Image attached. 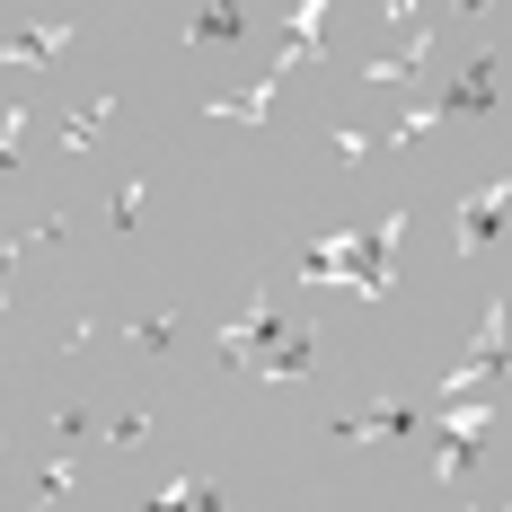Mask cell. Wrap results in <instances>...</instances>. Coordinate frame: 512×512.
<instances>
[{
  "instance_id": "obj_17",
  "label": "cell",
  "mask_w": 512,
  "mask_h": 512,
  "mask_svg": "<svg viewBox=\"0 0 512 512\" xmlns=\"http://www.w3.org/2000/svg\"><path fill=\"white\" fill-rule=\"evenodd\" d=\"M53 442H62V451H80V442H89V415L62 407V415H53Z\"/></svg>"
},
{
  "instance_id": "obj_10",
  "label": "cell",
  "mask_w": 512,
  "mask_h": 512,
  "mask_svg": "<svg viewBox=\"0 0 512 512\" xmlns=\"http://www.w3.org/2000/svg\"><path fill=\"white\" fill-rule=\"evenodd\" d=\"M177 336H186V318H177V309H159V318H133V354H168Z\"/></svg>"
},
{
  "instance_id": "obj_18",
  "label": "cell",
  "mask_w": 512,
  "mask_h": 512,
  "mask_svg": "<svg viewBox=\"0 0 512 512\" xmlns=\"http://www.w3.org/2000/svg\"><path fill=\"white\" fill-rule=\"evenodd\" d=\"M380 151V142H371V133H336V159H345V168H362V159Z\"/></svg>"
},
{
  "instance_id": "obj_13",
  "label": "cell",
  "mask_w": 512,
  "mask_h": 512,
  "mask_svg": "<svg viewBox=\"0 0 512 512\" xmlns=\"http://www.w3.org/2000/svg\"><path fill=\"white\" fill-rule=\"evenodd\" d=\"M142 204H151V195H142V177H124V186H115V212H106V221H115V230H133V221H142Z\"/></svg>"
},
{
  "instance_id": "obj_7",
  "label": "cell",
  "mask_w": 512,
  "mask_h": 512,
  "mask_svg": "<svg viewBox=\"0 0 512 512\" xmlns=\"http://www.w3.org/2000/svg\"><path fill=\"white\" fill-rule=\"evenodd\" d=\"M495 89H504V71H495V53H477V62L460 71V89L442 98V115H486V106H495Z\"/></svg>"
},
{
  "instance_id": "obj_22",
  "label": "cell",
  "mask_w": 512,
  "mask_h": 512,
  "mask_svg": "<svg viewBox=\"0 0 512 512\" xmlns=\"http://www.w3.org/2000/svg\"><path fill=\"white\" fill-rule=\"evenodd\" d=\"M486 9H495V0H460V18H486Z\"/></svg>"
},
{
  "instance_id": "obj_1",
  "label": "cell",
  "mask_w": 512,
  "mask_h": 512,
  "mask_svg": "<svg viewBox=\"0 0 512 512\" xmlns=\"http://www.w3.org/2000/svg\"><path fill=\"white\" fill-rule=\"evenodd\" d=\"M407 433H424V407H415V398H398V389L336 424V442H407Z\"/></svg>"
},
{
  "instance_id": "obj_3",
  "label": "cell",
  "mask_w": 512,
  "mask_h": 512,
  "mask_svg": "<svg viewBox=\"0 0 512 512\" xmlns=\"http://www.w3.org/2000/svg\"><path fill=\"white\" fill-rule=\"evenodd\" d=\"M265 336H274V292L256 283V292H248V309H239V318L221 327V362H230V371H248V362H256V345H265Z\"/></svg>"
},
{
  "instance_id": "obj_2",
  "label": "cell",
  "mask_w": 512,
  "mask_h": 512,
  "mask_svg": "<svg viewBox=\"0 0 512 512\" xmlns=\"http://www.w3.org/2000/svg\"><path fill=\"white\" fill-rule=\"evenodd\" d=\"M248 371H265V380H309L318 371V327H274Z\"/></svg>"
},
{
  "instance_id": "obj_8",
  "label": "cell",
  "mask_w": 512,
  "mask_h": 512,
  "mask_svg": "<svg viewBox=\"0 0 512 512\" xmlns=\"http://www.w3.org/2000/svg\"><path fill=\"white\" fill-rule=\"evenodd\" d=\"M106 115H115V98H98V106H80V115H62V151H71V159H80V151H98Z\"/></svg>"
},
{
  "instance_id": "obj_4",
  "label": "cell",
  "mask_w": 512,
  "mask_h": 512,
  "mask_svg": "<svg viewBox=\"0 0 512 512\" xmlns=\"http://www.w3.org/2000/svg\"><path fill=\"white\" fill-rule=\"evenodd\" d=\"M71 36H80L71 18H36L27 36H9V45H0V71H27V62H53V53H71Z\"/></svg>"
},
{
  "instance_id": "obj_21",
  "label": "cell",
  "mask_w": 512,
  "mask_h": 512,
  "mask_svg": "<svg viewBox=\"0 0 512 512\" xmlns=\"http://www.w3.org/2000/svg\"><path fill=\"white\" fill-rule=\"evenodd\" d=\"M9 265H18V248H0V309H9Z\"/></svg>"
},
{
  "instance_id": "obj_15",
  "label": "cell",
  "mask_w": 512,
  "mask_h": 512,
  "mask_svg": "<svg viewBox=\"0 0 512 512\" xmlns=\"http://www.w3.org/2000/svg\"><path fill=\"white\" fill-rule=\"evenodd\" d=\"M159 504H177V512H204V504H221V495H212L204 477H177V486H168V495H159Z\"/></svg>"
},
{
  "instance_id": "obj_19",
  "label": "cell",
  "mask_w": 512,
  "mask_h": 512,
  "mask_svg": "<svg viewBox=\"0 0 512 512\" xmlns=\"http://www.w3.org/2000/svg\"><path fill=\"white\" fill-rule=\"evenodd\" d=\"M318 27H327V0H301L292 9V36H318Z\"/></svg>"
},
{
  "instance_id": "obj_16",
  "label": "cell",
  "mask_w": 512,
  "mask_h": 512,
  "mask_svg": "<svg viewBox=\"0 0 512 512\" xmlns=\"http://www.w3.org/2000/svg\"><path fill=\"white\" fill-rule=\"evenodd\" d=\"M106 442H115V451H142V442H151V415H115Z\"/></svg>"
},
{
  "instance_id": "obj_14",
  "label": "cell",
  "mask_w": 512,
  "mask_h": 512,
  "mask_svg": "<svg viewBox=\"0 0 512 512\" xmlns=\"http://www.w3.org/2000/svg\"><path fill=\"white\" fill-rule=\"evenodd\" d=\"M18 124H27V106L9 98V106H0V177H9V168H18Z\"/></svg>"
},
{
  "instance_id": "obj_6",
  "label": "cell",
  "mask_w": 512,
  "mask_h": 512,
  "mask_svg": "<svg viewBox=\"0 0 512 512\" xmlns=\"http://www.w3.org/2000/svg\"><path fill=\"white\" fill-rule=\"evenodd\" d=\"M248 36V0H204L186 18V45H239Z\"/></svg>"
},
{
  "instance_id": "obj_11",
  "label": "cell",
  "mask_w": 512,
  "mask_h": 512,
  "mask_svg": "<svg viewBox=\"0 0 512 512\" xmlns=\"http://www.w3.org/2000/svg\"><path fill=\"white\" fill-rule=\"evenodd\" d=\"M80 495V477H71V451H53L45 468H36V504H71Z\"/></svg>"
},
{
  "instance_id": "obj_20",
  "label": "cell",
  "mask_w": 512,
  "mask_h": 512,
  "mask_svg": "<svg viewBox=\"0 0 512 512\" xmlns=\"http://www.w3.org/2000/svg\"><path fill=\"white\" fill-rule=\"evenodd\" d=\"M389 18H398V27H424V18H415V0H389Z\"/></svg>"
},
{
  "instance_id": "obj_9",
  "label": "cell",
  "mask_w": 512,
  "mask_h": 512,
  "mask_svg": "<svg viewBox=\"0 0 512 512\" xmlns=\"http://www.w3.org/2000/svg\"><path fill=\"white\" fill-rule=\"evenodd\" d=\"M274 89H283V80L265 71L256 89H239V98H212V115H230V124H265V106H274Z\"/></svg>"
},
{
  "instance_id": "obj_12",
  "label": "cell",
  "mask_w": 512,
  "mask_h": 512,
  "mask_svg": "<svg viewBox=\"0 0 512 512\" xmlns=\"http://www.w3.org/2000/svg\"><path fill=\"white\" fill-rule=\"evenodd\" d=\"M309 62H327V45H318V36H283V53H274V80H283V71H309Z\"/></svg>"
},
{
  "instance_id": "obj_5",
  "label": "cell",
  "mask_w": 512,
  "mask_h": 512,
  "mask_svg": "<svg viewBox=\"0 0 512 512\" xmlns=\"http://www.w3.org/2000/svg\"><path fill=\"white\" fill-rule=\"evenodd\" d=\"M495 230H504V186H477V195L460 204V230H451V248L477 256L486 239H495Z\"/></svg>"
},
{
  "instance_id": "obj_23",
  "label": "cell",
  "mask_w": 512,
  "mask_h": 512,
  "mask_svg": "<svg viewBox=\"0 0 512 512\" xmlns=\"http://www.w3.org/2000/svg\"><path fill=\"white\" fill-rule=\"evenodd\" d=\"M0 460H9V442H0Z\"/></svg>"
}]
</instances>
